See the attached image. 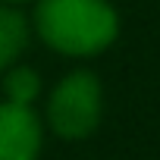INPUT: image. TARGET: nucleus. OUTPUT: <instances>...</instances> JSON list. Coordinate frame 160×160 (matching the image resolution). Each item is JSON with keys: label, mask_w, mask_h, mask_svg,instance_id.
I'll return each mask as SVG.
<instances>
[{"label": "nucleus", "mask_w": 160, "mask_h": 160, "mask_svg": "<svg viewBox=\"0 0 160 160\" xmlns=\"http://www.w3.org/2000/svg\"><path fill=\"white\" fill-rule=\"evenodd\" d=\"M35 25L53 50L91 57L116 38L119 19L107 0H41Z\"/></svg>", "instance_id": "1"}, {"label": "nucleus", "mask_w": 160, "mask_h": 160, "mask_svg": "<svg viewBox=\"0 0 160 160\" xmlns=\"http://www.w3.org/2000/svg\"><path fill=\"white\" fill-rule=\"evenodd\" d=\"M50 126L60 138H85L101 116V85L91 72H72L57 85L47 104Z\"/></svg>", "instance_id": "2"}, {"label": "nucleus", "mask_w": 160, "mask_h": 160, "mask_svg": "<svg viewBox=\"0 0 160 160\" xmlns=\"http://www.w3.org/2000/svg\"><path fill=\"white\" fill-rule=\"evenodd\" d=\"M41 151V126L22 104H0V160H35Z\"/></svg>", "instance_id": "3"}, {"label": "nucleus", "mask_w": 160, "mask_h": 160, "mask_svg": "<svg viewBox=\"0 0 160 160\" xmlns=\"http://www.w3.org/2000/svg\"><path fill=\"white\" fill-rule=\"evenodd\" d=\"M28 44V25L22 19V13L0 7V69L10 66Z\"/></svg>", "instance_id": "4"}, {"label": "nucleus", "mask_w": 160, "mask_h": 160, "mask_svg": "<svg viewBox=\"0 0 160 160\" xmlns=\"http://www.w3.org/2000/svg\"><path fill=\"white\" fill-rule=\"evenodd\" d=\"M38 88H41V78H38V72L28 69V66L13 69V72L7 75V82H3L7 101H10V104H22V107H28V104L38 98Z\"/></svg>", "instance_id": "5"}, {"label": "nucleus", "mask_w": 160, "mask_h": 160, "mask_svg": "<svg viewBox=\"0 0 160 160\" xmlns=\"http://www.w3.org/2000/svg\"><path fill=\"white\" fill-rule=\"evenodd\" d=\"M7 3H25V0H7Z\"/></svg>", "instance_id": "6"}]
</instances>
